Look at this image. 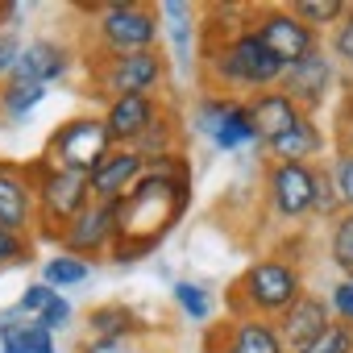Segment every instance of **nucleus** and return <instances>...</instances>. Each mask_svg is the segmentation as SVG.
I'll use <instances>...</instances> for the list:
<instances>
[{
  "instance_id": "obj_29",
  "label": "nucleus",
  "mask_w": 353,
  "mask_h": 353,
  "mask_svg": "<svg viewBox=\"0 0 353 353\" xmlns=\"http://www.w3.org/2000/svg\"><path fill=\"white\" fill-rule=\"evenodd\" d=\"M328 262L341 270V279H353V212H341L328 229Z\"/></svg>"
},
{
  "instance_id": "obj_10",
  "label": "nucleus",
  "mask_w": 353,
  "mask_h": 353,
  "mask_svg": "<svg viewBox=\"0 0 353 353\" xmlns=\"http://www.w3.org/2000/svg\"><path fill=\"white\" fill-rule=\"evenodd\" d=\"M0 229L34 237L38 233V196L30 162L0 158Z\"/></svg>"
},
{
  "instance_id": "obj_5",
  "label": "nucleus",
  "mask_w": 353,
  "mask_h": 353,
  "mask_svg": "<svg viewBox=\"0 0 353 353\" xmlns=\"http://www.w3.org/2000/svg\"><path fill=\"white\" fill-rule=\"evenodd\" d=\"M92 34H96V59L158 50L162 38V13L141 0H108L92 9Z\"/></svg>"
},
{
  "instance_id": "obj_6",
  "label": "nucleus",
  "mask_w": 353,
  "mask_h": 353,
  "mask_svg": "<svg viewBox=\"0 0 353 353\" xmlns=\"http://www.w3.org/2000/svg\"><path fill=\"white\" fill-rule=\"evenodd\" d=\"M30 170H34V196H38V237L59 245V233L79 212H88L96 204L92 200V179H83V174H67V170H50L38 158L30 162Z\"/></svg>"
},
{
  "instance_id": "obj_37",
  "label": "nucleus",
  "mask_w": 353,
  "mask_h": 353,
  "mask_svg": "<svg viewBox=\"0 0 353 353\" xmlns=\"http://www.w3.org/2000/svg\"><path fill=\"white\" fill-rule=\"evenodd\" d=\"M21 262H30V237L0 229V270H5V266H21Z\"/></svg>"
},
{
  "instance_id": "obj_21",
  "label": "nucleus",
  "mask_w": 353,
  "mask_h": 353,
  "mask_svg": "<svg viewBox=\"0 0 353 353\" xmlns=\"http://www.w3.org/2000/svg\"><path fill=\"white\" fill-rule=\"evenodd\" d=\"M158 13H162V34L170 38V50H174V63L192 67L196 63V17H200V9L183 5V0H166Z\"/></svg>"
},
{
  "instance_id": "obj_18",
  "label": "nucleus",
  "mask_w": 353,
  "mask_h": 353,
  "mask_svg": "<svg viewBox=\"0 0 353 353\" xmlns=\"http://www.w3.org/2000/svg\"><path fill=\"white\" fill-rule=\"evenodd\" d=\"M324 129L316 125V117H299L291 129H283L279 137H270L266 141V154H270V162H307L312 166V158L316 154H324Z\"/></svg>"
},
{
  "instance_id": "obj_27",
  "label": "nucleus",
  "mask_w": 353,
  "mask_h": 353,
  "mask_svg": "<svg viewBox=\"0 0 353 353\" xmlns=\"http://www.w3.org/2000/svg\"><path fill=\"white\" fill-rule=\"evenodd\" d=\"M233 96H216V92H204L200 100H196V108H192V129L200 133V137H216V129L225 125V117L233 112Z\"/></svg>"
},
{
  "instance_id": "obj_32",
  "label": "nucleus",
  "mask_w": 353,
  "mask_h": 353,
  "mask_svg": "<svg viewBox=\"0 0 353 353\" xmlns=\"http://www.w3.org/2000/svg\"><path fill=\"white\" fill-rule=\"evenodd\" d=\"M328 54L336 59L341 75H349V79H353V5H349L345 21H341V26L328 34Z\"/></svg>"
},
{
  "instance_id": "obj_31",
  "label": "nucleus",
  "mask_w": 353,
  "mask_h": 353,
  "mask_svg": "<svg viewBox=\"0 0 353 353\" xmlns=\"http://www.w3.org/2000/svg\"><path fill=\"white\" fill-rule=\"evenodd\" d=\"M174 303H179L183 316H192L196 324H204V320L212 316V299H208V291H204L200 283H192V279H179V283H174Z\"/></svg>"
},
{
  "instance_id": "obj_17",
  "label": "nucleus",
  "mask_w": 353,
  "mask_h": 353,
  "mask_svg": "<svg viewBox=\"0 0 353 353\" xmlns=\"http://www.w3.org/2000/svg\"><path fill=\"white\" fill-rule=\"evenodd\" d=\"M71 50L63 46V42H54V38H34V42H26V50H21V67H17V75L21 79H30V83H42V88H50V83H59L67 71H71Z\"/></svg>"
},
{
  "instance_id": "obj_22",
  "label": "nucleus",
  "mask_w": 353,
  "mask_h": 353,
  "mask_svg": "<svg viewBox=\"0 0 353 353\" xmlns=\"http://www.w3.org/2000/svg\"><path fill=\"white\" fill-rule=\"evenodd\" d=\"M141 332L145 324L129 303H96L88 312V336L96 341H137Z\"/></svg>"
},
{
  "instance_id": "obj_16",
  "label": "nucleus",
  "mask_w": 353,
  "mask_h": 353,
  "mask_svg": "<svg viewBox=\"0 0 353 353\" xmlns=\"http://www.w3.org/2000/svg\"><path fill=\"white\" fill-rule=\"evenodd\" d=\"M158 112H162L158 96H121V100H108L100 117H104V125H108L117 145H133L158 121Z\"/></svg>"
},
{
  "instance_id": "obj_8",
  "label": "nucleus",
  "mask_w": 353,
  "mask_h": 353,
  "mask_svg": "<svg viewBox=\"0 0 353 353\" xmlns=\"http://www.w3.org/2000/svg\"><path fill=\"white\" fill-rule=\"evenodd\" d=\"M250 26H254V34L266 42V50L283 63V67H295L299 59H307V54H316L324 42H320V34L312 30V26H303L295 13H291V5H262V9H250Z\"/></svg>"
},
{
  "instance_id": "obj_26",
  "label": "nucleus",
  "mask_w": 353,
  "mask_h": 353,
  "mask_svg": "<svg viewBox=\"0 0 353 353\" xmlns=\"http://www.w3.org/2000/svg\"><path fill=\"white\" fill-rule=\"evenodd\" d=\"M291 13L303 21V26H312L316 34H332L341 21H345V13H349V5L345 0H291Z\"/></svg>"
},
{
  "instance_id": "obj_36",
  "label": "nucleus",
  "mask_w": 353,
  "mask_h": 353,
  "mask_svg": "<svg viewBox=\"0 0 353 353\" xmlns=\"http://www.w3.org/2000/svg\"><path fill=\"white\" fill-rule=\"evenodd\" d=\"M328 307H332V320H341V324L353 328V279H336V283H332Z\"/></svg>"
},
{
  "instance_id": "obj_4",
  "label": "nucleus",
  "mask_w": 353,
  "mask_h": 353,
  "mask_svg": "<svg viewBox=\"0 0 353 353\" xmlns=\"http://www.w3.org/2000/svg\"><path fill=\"white\" fill-rule=\"evenodd\" d=\"M117 150L108 125L100 112H75L67 117L63 125L50 129L38 162H46L50 170H67V174H83V179H92L96 166Z\"/></svg>"
},
{
  "instance_id": "obj_24",
  "label": "nucleus",
  "mask_w": 353,
  "mask_h": 353,
  "mask_svg": "<svg viewBox=\"0 0 353 353\" xmlns=\"http://www.w3.org/2000/svg\"><path fill=\"white\" fill-rule=\"evenodd\" d=\"M46 92H50V88L30 83V79H21V75L5 79V83H0V117H5L9 125H21V121L46 100Z\"/></svg>"
},
{
  "instance_id": "obj_11",
  "label": "nucleus",
  "mask_w": 353,
  "mask_h": 353,
  "mask_svg": "<svg viewBox=\"0 0 353 353\" xmlns=\"http://www.w3.org/2000/svg\"><path fill=\"white\" fill-rule=\"evenodd\" d=\"M316 196V162H270L266 166V204L279 221H303Z\"/></svg>"
},
{
  "instance_id": "obj_2",
  "label": "nucleus",
  "mask_w": 353,
  "mask_h": 353,
  "mask_svg": "<svg viewBox=\"0 0 353 353\" xmlns=\"http://www.w3.org/2000/svg\"><path fill=\"white\" fill-rule=\"evenodd\" d=\"M283 63L266 50V42L254 34V26H241V30H212L208 26V38H204V50H200V75H204V88L216 92V96H258V92H270L283 83Z\"/></svg>"
},
{
  "instance_id": "obj_3",
  "label": "nucleus",
  "mask_w": 353,
  "mask_h": 353,
  "mask_svg": "<svg viewBox=\"0 0 353 353\" xmlns=\"http://www.w3.org/2000/svg\"><path fill=\"white\" fill-rule=\"evenodd\" d=\"M299 295H307V279H303L299 262L283 258V254H266L237 274V283L229 291V312H233V320L237 316L279 320Z\"/></svg>"
},
{
  "instance_id": "obj_19",
  "label": "nucleus",
  "mask_w": 353,
  "mask_h": 353,
  "mask_svg": "<svg viewBox=\"0 0 353 353\" xmlns=\"http://www.w3.org/2000/svg\"><path fill=\"white\" fill-rule=\"evenodd\" d=\"M0 353H59L54 332H46L38 320L21 316L17 307L0 312Z\"/></svg>"
},
{
  "instance_id": "obj_35",
  "label": "nucleus",
  "mask_w": 353,
  "mask_h": 353,
  "mask_svg": "<svg viewBox=\"0 0 353 353\" xmlns=\"http://www.w3.org/2000/svg\"><path fill=\"white\" fill-rule=\"evenodd\" d=\"M328 170H332V179H336V192H341L345 212H353V154L336 150V154H332V162H328Z\"/></svg>"
},
{
  "instance_id": "obj_38",
  "label": "nucleus",
  "mask_w": 353,
  "mask_h": 353,
  "mask_svg": "<svg viewBox=\"0 0 353 353\" xmlns=\"http://www.w3.org/2000/svg\"><path fill=\"white\" fill-rule=\"evenodd\" d=\"M332 141H336V150L353 154V92H345V100H341V108H336V129H332Z\"/></svg>"
},
{
  "instance_id": "obj_9",
  "label": "nucleus",
  "mask_w": 353,
  "mask_h": 353,
  "mask_svg": "<svg viewBox=\"0 0 353 353\" xmlns=\"http://www.w3.org/2000/svg\"><path fill=\"white\" fill-rule=\"evenodd\" d=\"M121 241V216H117V204H92L88 212H79L63 233H59V254H71V258H104L112 254V245Z\"/></svg>"
},
{
  "instance_id": "obj_28",
  "label": "nucleus",
  "mask_w": 353,
  "mask_h": 353,
  "mask_svg": "<svg viewBox=\"0 0 353 353\" xmlns=\"http://www.w3.org/2000/svg\"><path fill=\"white\" fill-rule=\"evenodd\" d=\"M92 279V262L83 258H71V254H54L42 262V283H50L54 291H67V287H79Z\"/></svg>"
},
{
  "instance_id": "obj_39",
  "label": "nucleus",
  "mask_w": 353,
  "mask_h": 353,
  "mask_svg": "<svg viewBox=\"0 0 353 353\" xmlns=\"http://www.w3.org/2000/svg\"><path fill=\"white\" fill-rule=\"evenodd\" d=\"M38 324H42L46 332H63V328L71 324V299H67V295H54V303L38 316Z\"/></svg>"
},
{
  "instance_id": "obj_13",
  "label": "nucleus",
  "mask_w": 353,
  "mask_h": 353,
  "mask_svg": "<svg viewBox=\"0 0 353 353\" xmlns=\"http://www.w3.org/2000/svg\"><path fill=\"white\" fill-rule=\"evenodd\" d=\"M204 349L208 353H287L279 324L262 320V316H237V320L212 328Z\"/></svg>"
},
{
  "instance_id": "obj_40",
  "label": "nucleus",
  "mask_w": 353,
  "mask_h": 353,
  "mask_svg": "<svg viewBox=\"0 0 353 353\" xmlns=\"http://www.w3.org/2000/svg\"><path fill=\"white\" fill-rule=\"evenodd\" d=\"M75 353H137L133 341H96V336H83Z\"/></svg>"
},
{
  "instance_id": "obj_34",
  "label": "nucleus",
  "mask_w": 353,
  "mask_h": 353,
  "mask_svg": "<svg viewBox=\"0 0 353 353\" xmlns=\"http://www.w3.org/2000/svg\"><path fill=\"white\" fill-rule=\"evenodd\" d=\"M54 295H59V291H54L50 283H42V279H38V283H30V287H26V295L17 299V312H21V316H30V320H38V316L54 303Z\"/></svg>"
},
{
  "instance_id": "obj_33",
  "label": "nucleus",
  "mask_w": 353,
  "mask_h": 353,
  "mask_svg": "<svg viewBox=\"0 0 353 353\" xmlns=\"http://www.w3.org/2000/svg\"><path fill=\"white\" fill-rule=\"evenodd\" d=\"M299 353H353V328L349 324H341V320H332L307 349H299Z\"/></svg>"
},
{
  "instance_id": "obj_14",
  "label": "nucleus",
  "mask_w": 353,
  "mask_h": 353,
  "mask_svg": "<svg viewBox=\"0 0 353 353\" xmlns=\"http://www.w3.org/2000/svg\"><path fill=\"white\" fill-rule=\"evenodd\" d=\"M145 174V158L129 145H117L92 174V200L96 204H121Z\"/></svg>"
},
{
  "instance_id": "obj_1",
  "label": "nucleus",
  "mask_w": 353,
  "mask_h": 353,
  "mask_svg": "<svg viewBox=\"0 0 353 353\" xmlns=\"http://www.w3.org/2000/svg\"><path fill=\"white\" fill-rule=\"evenodd\" d=\"M192 204V170L183 154H170L158 162H145L141 183L117 204L121 216V241L112 245V262H141L158 250V241L183 221Z\"/></svg>"
},
{
  "instance_id": "obj_20",
  "label": "nucleus",
  "mask_w": 353,
  "mask_h": 353,
  "mask_svg": "<svg viewBox=\"0 0 353 353\" xmlns=\"http://www.w3.org/2000/svg\"><path fill=\"white\" fill-rule=\"evenodd\" d=\"M250 117H254V129H258V137H262V145H266L270 137H279L283 129H291V125L303 117V108H299L283 88H270V92H258V96L250 100Z\"/></svg>"
},
{
  "instance_id": "obj_30",
  "label": "nucleus",
  "mask_w": 353,
  "mask_h": 353,
  "mask_svg": "<svg viewBox=\"0 0 353 353\" xmlns=\"http://www.w3.org/2000/svg\"><path fill=\"white\" fill-rule=\"evenodd\" d=\"M312 212H316V216H328V221H336V216L345 212L341 192H336V179H332V170H328V166H316V196H312Z\"/></svg>"
},
{
  "instance_id": "obj_25",
  "label": "nucleus",
  "mask_w": 353,
  "mask_h": 353,
  "mask_svg": "<svg viewBox=\"0 0 353 353\" xmlns=\"http://www.w3.org/2000/svg\"><path fill=\"white\" fill-rule=\"evenodd\" d=\"M254 141L262 145V137H258V129H254V117H250V100H237L233 112L225 117V125L216 129L212 145L225 150V154H233V150H245V145H254Z\"/></svg>"
},
{
  "instance_id": "obj_15",
  "label": "nucleus",
  "mask_w": 353,
  "mask_h": 353,
  "mask_svg": "<svg viewBox=\"0 0 353 353\" xmlns=\"http://www.w3.org/2000/svg\"><path fill=\"white\" fill-rule=\"evenodd\" d=\"M279 332H283V345H287V353H299V349H307L328 324H332V307H328V295H316V291H307V295H299L279 320Z\"/></svg>"
},
{
  "instance_id": "obj_12",
  "label": "nucleus",
  "mask_w": 353,
  "mask_h": 353,
  "mask_svg": "<svg viewBox=\"0 0 353 353\" xmlns=\"http://www.w3.org/2000/svg\"><path fill=\"white\" fill-rule=\"evenodd\" d=\"M336 83H341V67H336V59L320 46L316 54H307V59H299L295 67H287L279 88H283L307 117H316V112L324 108V100L336 92Z\"/></svg>"
},
{
  "instance_id": "obj_7",
  "label": "nucleus",
  "mask_w": 353,
  "mask_h": 353,
  "mask_svg": "<svg viewBox=\"0 0 353 353\" xmlns=\"http://www.w3.org/2000/svg\"><path fill=\"white\" fill-rule=\"evenodd\" d=\"M88 79L104 104L121 96H158V88L166 83V54L158 46L117 59H88Z\"/></svg>"
},
{
  "instance_id": "obj_23",
  "label": "nucleus",
  "mask_w": 353,
  "mask_h": 353,
  "mask_svg": "<svg viewBox=\"0 0 353 353\" xmlns=\"http://www.w3.org/2000/svg\"><path fill=\"white\" fill-rule=\"evenodd\" d=\"M129 150H137L145 162H158V158H170V154H183V133H179V121H174L166 108L158 112V121L129 145Z\"/></svg>"
}]
</instances>
